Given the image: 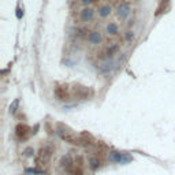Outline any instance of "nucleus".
I'll return each instance as SVG.
<instances>
[{"label": "nucleus", "mask_w": 175, "mask_h": 175, "mask_svg": "<svg viewBox=\"0 0 175 175\" xmlns=\"http://www.w3.org/2000/svg\"><path fill=\"white\" fill-rule=\"evenodd\" d=\"M134 39H136V34H134L133 30H127L126 33H125V40H126L127 43L134 41Z\"/></svg>", "instance_id": "2eb2a0df"}, {"label": "nucleus", "mask_w": 175, "mask_h": 175, "mask_svg": "<svg viewBox=\"0 0 175 175\" xmlns=\"http://www.w3.org/2000/svg\"><path fill=\"white\" fill-rule=\"evenodd\" d=\"M119 44H116V43H114V44H110L108 47H107V49H106V55H107V58H112V56H115L116 54L119 52Z\"/></svg>", "instance_id": "f8f14e48"}, {"label": "nucleus", "mask_w": 175, "mask_h": 175, "mask_svg": "<svg viewBox=\"0 0 175 175\" xmlns=\"http://www.w3.org/2000/svg\"><path fill=\"white\" fill-rule=\"evenodd\" d=\"M116 17H118L121 21H125V19L129 18L130 13H131V6L129 2H121L118 6H116Z\"/></svg>", "instance_id": "20e7f679"}, {"label": "nucleus", "mask_w": 175, "mask_h": 175, "mask_svg": "<svg viewBox=\"0 0 175 175\" xmlns=\"http://www.w3.org/2000/svg\"><path fill=\"white\" fill-rule=\"evenodd\" d=\"M106 33L108 36H118L119 34V25L116 22L111 21L106 25Z\"/></svg>", "instance_id": "9b49d317"}, {"label": "nucleus", "mask_w": 175, "mask_h": 175, "mask_svg": "<svg viewBox=\"0 0 175 175\" xmlns=\"http://www.w3.org/2000/svg\"><path fill=\"white\" fill-rule=\"evenodd\" d=\"M86 41L89 45L97 47L103 43V34H101L100 30H90L89 33L86 34Z\"/></svg>", "instance_id": "0eeeda50"}, {"label": "nucleus", "mask_w": 175, "mask_h": 175, "mask_svg": "<svg viewBox=\"0 0 175 175\" xmlns=\"http://www.w3.org/2000/svg\"><path fill=\"white\" fill-rule=\"evenodd\" d=\"M55 96H56L58 100L60 101H67L70 99V96H71V92H69V89H67V86H56L54 90Z\"/></svg>", "instance_id": "1a4fd4ad"}, {"label": "nucleus", "mask_w": 175, "mask_h": 175, "mask_svg": "<svg viewBox=\"0 0 175 175\" xmlns=\"http://www.w3.org/2000/svg\"><path fill=\"white\" fill-rule=\"evenodd\" d=\"M18 104H19V100H14V103L11 104V107H10L11 114H15L17 112V107H18Z\"/></svg>", "instance_id": "dca6fc26"}, {"label": "nucleus", "mask_w": 175, "mask_h": 175, "mask_svg": "<svg viewBox=\"0 0 175 175\" xmlns=\"http://www.w3.org/2000/svg\"><path fill=\"white\" fill-rule=\"evenodd\" d=\"M52 153H54V147L52 145H45V147H41V149L39 151V155L36 157V163L39 166H45L48 164V162L51 160Z\"/></svg>", "instance_id": "7ed1b4c3"}, {"label": "nucleus", "mask_w": 175, "mask_h": 175, "mask_svg": "<svg viewBox=\"0 0 175 175\" xmlns=\"http://www.w3.org/2000/svg\"><path fill=\"white\" fill-rule=\"evenodd\" d=\"M80 2H81V4H84L85 7H90L92 4L96 3V0H80Z\"/></svg>", "instance_id": "f3484780"}, {"label": "nucleus", "mask_w": 175, "mask_h": 175, "mask_svg": "<svg viewBox=\"0 0 175 175\" xmlns=\"http://www.w3.org/2000/svg\"><path fill=\"white\" fill-rule=\"evenodd\" d=\"M168 3V0H162V2H160V6L159 7H157V11H156V14H155V17H159L160 14L162 13H164V4H167Z\"/></svg>", "instance_id": "4468645a"}, {"label": "nucleus", "mask_w": 175, "mask_h": 175, "mask_svg": "<svg viewBox=\"0 0 175 175\" xmlns=\"http://www.w3.org/2000/svg\"><path fill=\"white\" fill-rule=\"evenodd\" d=\"M21 11H22V10L19 8V10H18V14H17V15H18V18H21V17L23 15V13H21Z\"/></svg>", "instance_id": "6ab92c4d"}, {"label": "nucleus", "mask_w": 175, "mask_h": 175, "mask_svg": "<svg viewBox=\"0 0 175 175\" xmlns=\"http://www.w3.org/2000/svg\"><path fill=\"white\" fill-rule=\"evenodd\" d=\"M97 15L96 14V10L92 7H84L82 10L80 11V14H78V18H80V21L82 23H89L92 22L93 19H95V17Z\"/></svg>", "instance_id": "39448f33"}, {"label": "nucleus", "mask_w": 175, "mask_h": 175, "mask_svg": "<svg viewBox=\"0 0 175 175\" xmlns=\"http://www.w3.org/2000/svg\"><path fill=\"white\" fill-rule=\"evenodd\" d=\"M25 153H26V156H32V155L34 153V151L32 149V148H28V149L25 151Z\"/></svg>", "instance_id": "a211bd4d"}, {"label": "nucleus", "mask_w": 175, "mask_h": 175, "mask_svg": "<svg viewBox=\"0 0 175 175\" xmlns=\"http://www.w3.org/2000/svg\"><path fill=\"white\" fill-rule=\"evenodd\" d=\"M56 131L59 134V137L63 140V141L69 142L71 145H85L84 144V140H82V136H78L75 131H73L69 126H65L62 123H58L56 125Z\"/></svg>", "instance_id": "f257e3e1"}, {"label": "nucleus", "mask_w": 175, "mask_h": 175, "mask_svg": "<svg viewBox=\"0 0 175 175\" xmlns=\"http://www.w3.org/2000/svg\"><path fill=\"white\" fill-rule=\"evenodd\" d=\"M30 127L25 123H18L15 127V134L19 140H26L29 136H30Z\"/></svg>", "instance_id": "9d476101"}, {"label": "nucleus", "mask_w": 175, "mask_h": 175, "mask_svg": "<svg viewBox=\"0 0 175 175\" xmlns=\"http://www.w3.org/2000/svg\"><path fill=\"white\" fill-rule=\"evenodd\" d=\"M96 14H97V17L100 19H107L112 14V7H111L108 3H101L96 8Z\"/></svg>", "instance_id": "6e6552de"}, {"label": "nucleus", "mask_w": 175, "mask_h": 175, "mask_svg": "<svg viewBox=\"0 0 175 175\" xmlns=\"http://www.w3.org/2000/svg\"><path fill=\"white\" fill-rule=\"evenodd\" d=\"M93 95H95V92L88 86L75 84V85H73V88H71V96L74 99H78V100H88V99H90Z\"/></svg>", "instance_id": "f03ea898"}, {"label": "nucleus", "mask_w": 175, "mask_h": 175, "mask_svg": "<svg viewBox=\"0 0 175 175\" xmlns=\"http://www.w3.org/2000/svg\"><path fill=\"white\" fill-rule=\"evenodd\" d=\"M100 160H99V157H95V156H92L89 159V168L90 170H97L99 167H100Z\"/></svg>", "instance_id": "ddd939ff"}, {"label": "nucleus", "mask_w": 175, "mask_h": 175, "mask_svg": "<svg viewBox=\"0 0 175 175\" xmlns=\"http://www.w3.org/2000/svg\"><path fill=\"white\" fill-rule=\"evenodd\" d=\"M108 159L111 163H116V164H126V163L131 162V157L129 155L122 152H110Z\"/></svg>", "instance_id": "423d86ee"}]
</instances>
